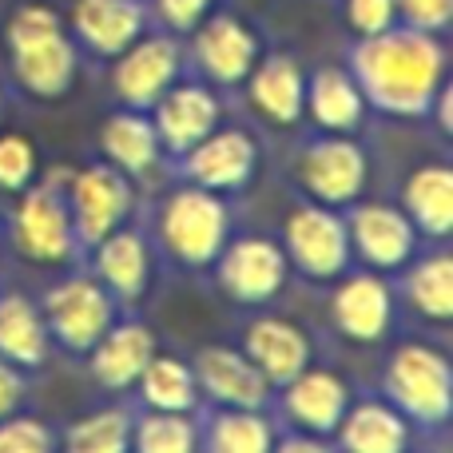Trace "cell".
I'll use <instances>...</instances> for the list:
<instances>
[{
    "mask_svg": "<svg viewBox=\"0 0 453 453\" xmlns=\"http://www.w3.org/2000/svg\"><path fill=\"white\" fill-rule=\"evenodd\" d=\"M354 84L386 116H426L446 84V52L422 28H386L354 48Z\"/></svg>",
    "mask_w": 453,
    "mask_h": 453,
    "instance_id": "obj_1",
    "label": "cell"
},
{
    "mask_svg": "<svg viewBox=\"0 0 453 453\" xmlns=\"http://www.w3.org/2000/svg\"><path fill=\"white\" fill-rule=\"evenodd\" d=\"M8 48L12 68L24 92L40 100H56L72 88L76 76V48L64 36L60 16L44 4H28L8 20Z\"/></svg>",
    "mask_w": 453,
    "mask_h": 453,
    "instance_id": "obj_2",
    "label": "cell"
},
{
    "mask_svg": "<svg viewBox=\"0 0 453 453\" xmlns=\"http://www.w3.org/2000/svg\"><path fill=\"white\" fill-rule=\"evenodd\" d=\"M231 215L223 199L203 188H183L159 211V239L164 250L183 266H211L226 247Z\"/></svg>",
    "mask_w": 453,
    "mask_h": 453,
    "instance_id": "obj_3",
    "label": "cell"
},
{
    "mask_svg": "<svg viewBox=\"0 0 453 453\" xmlns=\"http://www.w3.org/2000/svg\"><path fill=\"white\" fill-rule=\"evenodd\" d=\"M386 398L402 418H418L426 426H438L449 418V362L434 346L410 342L386 366Z\"/></svg>",
    "mask_w": 453,
    "mask_h": 453,
    "instance_id": "obj_4",
    "label": "cell"
},
{
    "mask_svg": "<svg viewBox=\"0 0 453 453\" xmlns=\"http://www.w3.org/2000/svg\"><path fill=\"white\" fill-rule=\"evenodd\" d=\"M40 319L48 326V338H56L64 350L88 354L111 326L116 311H111V295L104 282L76 274V279H64L48 290Z\"/></svg>",
    "mask_w": 453,
    "mask_h": 453,
    "instance_id": "obj_5",
    "label": "cell"
},
{
    "mask_svg": "<svg viewBox=\"0 0 453 453\" xmlns=\"http://www.w3.org/2000/svg\"><path fill=\"white\" fill-rule=\"evenodd\" d=\"M287 263H295L306 279H338L350 263V234L346 219L330 207H295L282 223Z\"/></svg>",
    "mask_w": 453,
    "mask_h": 453,
    "instance_id": "obj_6",
    "label": "cell"
},
{
    "mask_svg": "<svg viewBox=\"0 0 453 453\" xmlns=\"http://www.w3.org/2000/svg\"><path fill=\"white\" fill-rule=\"evenodd\" d=\"M132 211V188L127 175L111 164H96L72 175L68 183V215L72 231L84 247H96L104 234H111Z\"/></svg>",
    "mask_w": 453,
    "mask_h": 453,
    "instance_id": "obj_7",
    "label": "cell"
},
{
    "mask_svg": "<svg viewBox=\"0 0 453 453\" xmlns=\"http://www.w3.org/2000/svg\"><path fill=\"white\" fill-rule=\"evenodd\" d=\"M12 239L32 263H68L76 250V231H72L68 199L56 183L44 188H24V199L12 215Z\"/></svg>",
    "mask_w": 453,
    "mask_h": 453,
    "instance_id": "obj_8",
    "label": "cell"
},
{
    "mask_svg": "<svg viewBox=\"0 0 453 453\" xmlns=\"http://www.w3.org/2000/svg\"><path fill=\"white\" fill-rule=\"evenodd\" d=\"M366 151L346 135H326V140L311 143L298 159V183L311 191L314 203L322 207H346L362 196L366 188Z\"/></svg>",
    "mask_w": 453,
    "mask_h": 453,
    "instance_id": "obj_9",
    "label": "cell"
},
{
    "mask_svg": "<svg viewBox=\"0 0 453 453\" xmlns=\"http://www.w3.org/2000/svg\"><path fill=\"white\" fill-rule=\"evenodd\" d=\"M215 263H219V287L242 306H258V303H266V298H274L290 271L282 247L271 239L226 242Z\"/></svg>",
    "mask_w": 453,
    "mask_h": 453,
    "instance_id": "obj_10",
    "label": "cell"
},
{
    "mask_svg": "<svg viewBox=\"0 0 453 453\" xmlns=\"http://www.w3.org/2000/svg\"><path fill=\"white\" fill-rule=\"evenodd\" d=\"M183 167H188L191 183L203 191H242L258 167V148L247 132H211L183 151Z\"/></svg>",
    "mask_w": 453,
    "mask_h": 453,
    "instance_id": "obj_11",
    "label": "cell"
},
{
    "mask_svg": "<svg viewBox=\"0 0 453 453\" xmlns=\"http://www.w3.org/2000/svg\"><path fill=\"white\" fill-rule=\"evenodd\" d=\"M346 234H350V250H358L378 271H394V266L410 263L418 247V226L410 223V215L386 203L354 207L346 219Z\"/></svg>",
    "mask_w": 453,
    "mask_h": 453,
    "instance_id": "obj_12",
    "label": "cell"
},
{
    "mask_svg": "<svg viewBox=\"0 0 453 453\" xmlns=\"http://www.w3.org/2000/svg\"><path fill=\"white\" fill-rule=\"evenodd\" d=\"M191 370H196L199 390L226 410H263L266 406L271 382L258 374V366L247 354L231 350V346H207V350H199Z\"/></svg>",
    "mask_w": 453,
    "mask_h": 453,
    "instance_id": "obj_13",
    "label": "cell"
},
{
    "mask_svg": "<svg viewBox=\"0 0 453 453\" xmlns=\"http://www.w3.org/2000/svg\"><path fill=\"white\" fill-rule=\"evenodd\" d=\"M180 72V48L167 36H151L140 44H127L116 64V96L127 108L143 111L172 88Z\"/></svg>",
    "mask_w": 453,
    "mask_h": 453,
    "instance_id": "obj_14",
    "label": "cell"
},
{
    "mask_svg": "<svg viewBox=\"0 0 453 453\" xmlns=\"http://www.w3.org/2000/svg\"><path fill=\"white\" fill-rule=\"evenodd\" d=\"M346 406H350V390L338 374L330 370H311L306 366L303 374H295L287 386H282V410L287 418L306 430L311 438H326V434L338 430Z\"/></svg>",
    "mask_w": 453,
    "mask_h": 453,
    "instance_id": "obj_15",
    "label": "cell"
},
{
    "mask_svg": "<svg viewBox=\"0 0 453 453\" xmlns=\"http://www.w3.org/2000/svg\"><path fill=\"white\" fill-rule=\"evenodd\" d=\"M151 108H156V119H151V124H156L159 148L175 151V156L196 148V143L203 140V135H211L215 124H219V104H215V96L199 84L167 88Z\"/></svg>",
    "mask_w": 453,
    "mask_h": 453,
    "instance_id": "obj_16",
    "label": "cell"
},
{
    "mask_svg": "<svg viewBox=\"0 0 453 453\" xmlns=\"http://www.w3.org/2000/svg\"><path fill=\"white\" fill-rule=\"evenodd\" d=\"M330 314H334V326L342 330L350 342H366V346L378 342V338L390 330V319H394L390 287H386L378 274H350V279L334 290Z\"/></svg>",
    "mask_w": 453,
    "mask_h": 453,
    "instance_id": "obj_17",
    "label": "cell"
},
{
    "mask_svg": "<svg viewBox=\"0 0 453 453\" xmlns=\"http://www.w3.org/2000/svg\"><path fill=\"white\" fill-rule=\"evenodd\" d=\"M196 60L215 84H239L258 60V40L234 16H215L196 36Z\"/></svg>",
    "mask_w": 453,
    "mask_h": 453,
    "instance_id": "obj_18",
    "label": "cell"
},
{
    "mask_svg": "<svg viewBox=\"0 0 453 453\" xmlns=\"http://www.w3.org/2000/svg\"><path fill=\"white\" fill-rule=\"evenodd\" d=\"M156 354V334L140 322H124V326H108L100 342L88 350L92 358V378L104 390H127L140 382L143 366Z\"/></svg>",
    "mask_w": 453,
    "mask_h": 453,
    "instance_id": "obj_19",
    "label": "cell"
},
{
    "mask_svg": "<svg viewBox=\"0 0 453 453\" xmlns=\"http://www.w3.org/2000/svg\"><path fill=\"white\" fill-rule=\"evenodd\" d=\"M247 354L258 366V374L271 386H287L295 374L311 366V342L287 319H258L247 326Z\"/></svg>",
    "mask_w": 453,
    "mask_h": 453,
    "instance_id": "obj_20",
    "label": "cell"
},
{
    "mask_svg": "<svg viewBox=\"0 0 453 453\" xmlns=\"http://www.w3.org/2000/svg\"><path fill=\"white\" fill-rule=\"evenodd\" d=\"M76 36L84 40L92 52L119 56L127 44H135L143 32V8L140 0H80L76 12Z\"/></svg>",
    "mask_w": 453,
    "mask_h": 453,
    "instance_id": "obj_21",
    "label": "cell"
},
{
    "mask_svg": "<svg viewBox=\"0 0 453 453\" xmlns=\"http://www.w3.org/2000/svg\"><path fill=\"white\" fill-rule=\"evenodd\" d=\"M250 104L258 116L271 119L279 127L298 124L306 104V80L290 56H266L263 64L250 68Z\"/></svg>",
    "mask_w": 453,
    "mask_h": 453,
    "instance_id": "obj_22",
    "label": "cell"
},
{
    "mask_svg": "<svg viewBox=\"0 0 453 453\" xmlns=\"http://www.w3.org/2000/svg\"><path fill=\"white\" fill-rule=\"evenodd\" d=\"M334 434L342 441V453H406L410 441L406 418L394 406H386V402L346 406Z\"/></svg>",
    "mask_w": 453,
    "mask_h": 453,
    "instance_id": "obj_23",
    "label": "cell"
},
{
    "mask_svg": "<svg viewBox=\"0 0 453 453\" xmlns=\"http://www.w3.org/2000/svg\"><path fill=\"white\" fill-rule=\"evenodd\" d=\"M96 274L100 282L108 287V295H119V298H140L148 290V279H151V258H148V247L135 231H111L96 242Z\"/></svg>",
    "mask_w": 453,
    "mask_h": 453,
    "instance_id": "obj_24",
    "label": "cell"
},
{
    "mask_svg": "<svg viewBox=\"0 0 453 453\" xmlns=\"http://www.w3.org/2000/svg\"><path fill=\"white\" fill-rule=\"evenodd\" d=\"M100 148L108 164L124 175H148L159 164V135L156 124L140 111H119L100 127Z\"/></svg>",
    "mask_w": 453,
    "mask_h": 453,
    "instance_id": "obj_25",
    "label": "cell"
},
{
    "mask_svg": "<svg viewBox=\"0 0 453 453\" xmlns=\"http://www.w3.org/2000/svg\"><path fill=\"white\" fill-rule=\"evenodd\" d=\"M0 358L16 370H32L48 358V326L32 298L0 295Z\"/></svg>",
    "mask_w": 453,
    "mask_h": 453,
    "instance_id": "obj_26",
    "label": "cell"
},
{
    "mask_svg": "<svg viewBox=\"0 0 453 453\" xmlns=\"http://www.w3.org/2000/svg\"><path fill=\"white\" fill-rule=\"evenodd\" d=\"M303 108H311L314 124L326 127L330 135H342V132H354V127L362 124L366 100H362V92H358V84H354L350 72L322 68L319 76L311 80V88H306Z\"/></svg>",
    "mask_w": 453,
    "mask_h": 453,
    "instance_id": "obj_27",
    "label": "cell"
},
{
    "mask_svg": "<svg viewBox=\"0 0 453 453\" xmlns=\"http://www.w3.org/2000/svg\"><path fill=\"white\" fill-rule=\"evenodd\" d=\"M402 203H406V215L418 231H426L430 239H446L453 226V180L449 167L441 164H426L418 167L406 180V191H402Z\"/></svg>",
    "mask_w": 453,
    "mask_h": 453,
    "instance_id": "obj_28",
    "label": "cell"
},
{
    "mask_svg": "<svg viewBox=\"0 0 453 453\" xmlns=\"http://www.w3.org/2000/svg\"><path fill=\"white\" fill-rule=\"evenodd\" d=\"M140 390L148 410H164V414H191L199 402L196 370L172 354H151V362L140 374Z\"/></svg>",
    "mask_w": 453,
    "mask_h": 453,
    "instance_id": "obj_29",
    "label": "cell"
},
{
    "mask_svg": "<svg viewBox=\"0 0 453 453\" xmlns=\"http://www.w3.org/2000/svg\"><path fill=\"white\" fill-rule=\"evenodd\" d=\"M60 453H132V418L124 410H96L64 430Z\"/></svg>",
    "mask_w": 453,
    "mask_h": 453,
    "instance_id": "obj_30",
    "label": "cell"
},
{
    "mask_svg": "<svg viewBox=\"0 0 453 453\" xmlns=\"http://www.w3.org/2000/svg\"><path fill=\"white\" fill-rule=\"evenodd\" d=\"M274 434L258 410H223L211 418L207 430V453H271Z\"/></svg>",
    "mask_w": 453,
    "mask_h": 453,
    "instance_id": "obj_31",
    "label": "cell"
},
{
    "mask_svg": "<svg viewBox=\"0 0 453 453\" xmlns=\"http://www.w3.org/2000/svg\"><path fill=\"white\" fill-rule=\"evenodd\" d=\"M406 298L414 303V311L422 319L449 322L453 314V263L449 255H434L426 263H418L406 279Z\"/></svg>",
    "mask_w": 453,
    "mask_h": 453,
    "instance_id": "obj_32",
    "label": "cell"
},
{
    "mask_svg": "<svg viewBox=\"0 0 453 453\" xmlns=\"http://www.w3.org/2000/svg\"><path fill=\"white\" fill-rule=\"evenodd\" d=\"M132 449L135 453H196L199 434L188 422V414L151 410L148 418H140V426H132Z\"/></svg>",
    "mask_w": 453,
    "mask_h": 453,
    "instance_id": "obj_33",
    "label": "cell"
},
{
    "mask_svg": "<svg viewBox=\"0 0 453 453\" xmlns=\"http://www.w3.org/2000/svg\"><path fill=\"white\" fill-rule=\"evenodd\" d=\"M36 175V148L28 135H0V191H24Z\"/></svg>",
    "mask_w": 453,
    "mask_h": 453,
    "instance_id": "obj_34",
    "label": "cell"
},
{
    "mask_svg": "<svg viewBox=\"0 0 453 453\" xmlns=\"http://www.w3.org/2000/svg\"><path fill=\"white\" fill-rule=\"evenodd\" d=\"M52 434L36 418H16L8 414L0 422V453H52Z\"/></svg>",
    "mask_w": 453,
    "mask_h": 453,
    "instance_id": "obj_35",
    "label": "cell"
},
{
    "mask_svg": "<svg viewBox=\"0 0 453 453\" xmlns=\"http://www.w3.org/2000/svg\"><path fill=\"white\" fill-rule=\"evenodd\" d=\"M346 20L358 36H378L394 24V0H346Z\"/></svg>",
    "mask_w": 453,
    "mask_h": 453,
    "instance_id": "obj_36",
    "label": "cell"
},
{
    "mask_svg": "<svg viewBox=\"0 0 453 453\" xmlns=\"http://www.w3.org/2000/svg\"><path fill=\"white\" fill-rule=\"evenodd\" d=\"M394 12H402L410 20V28L438 32L449 24L453 0H394Z\"/></svg>",
    "mask_w": 453,
    "mask_h": 453,
    "instance_id": "obj_37",
    "label": "cell"
},
{
    "mask_svg": "<svg viewBox=\"0 0 453 453\" xmlns=\"http://www.w3.org/2000/svg\"><path fill=\"white\" fill-rule=\"evenodd\" d=\"M207 4H211V0H159V16H164L175 32H191V28H199Z\"/></svg>",
    "mask_w": 453,
    "mask_h": 453,
    "instance_id": "obj_38",
    "label": "cell"
},
{
    "mask_svg": "<svg viewBox=\"0 0 453 453\" xmlns=\"http://www.w3.org/2000/svg\"><path fill=\"white\" fill-rule=\"evenodd\" d=\"M20 398H24V378H20V370H16L12 362L0 358V422H4L8 414H16Z\"/></svg>",
    "mask_w": 453,
    "mask_h": 453,
    "instance_id": "obj_39",
    "label": "cell"
},
{
    "mask_svg": "<svg viewBox=\"0 0 453 453\" xmlns=\"http://www.w3.org/2000/svg\"><path fill=\"white\" fill-rule=\"evenodd\" d=\"M271 453H330V449L314 438H287L279 449H271Z\"/></svg>",
    "mask_w": 453,
    "mask_h": 453,
    "instance_id": "obj_40",
    "label": "cell"
}]
</instances>
